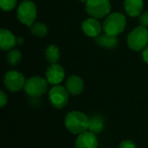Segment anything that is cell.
<instances>
[{"label":"cell","mask_w":148,"mask_h":148,"mask_svg":"<svg viewBox=\"0 0 148 148\" xmlns=\"http://www.w3.org/2000/svg\"><path fill=\"white\" fill-rule=\"evenodd\" d=\"M64 125L69 132L79 135L88 130L89 117L81 111H71L66 114Z\"/></svg>","instance_id":"1"},{"label":"cell","mask_w":148,"mask_h":148,"mask_svg":"<svg viewBox=\"0 0 148 148\" xmlns=\"http://www.w3.org/2000/svg\"><path fill=\"white\" fill-rule=\"evenodd\" d=\"M16 16L18 20L26 26H31L36 18L37 9L36 4L30 0L23 1L16 10Z\"/></svg>","instance_id":"4"},{"label":"cell","mask_w":148,"mask_h":148,"mask_svg":"<svg viewBox=\"0 0 148 148\" xmlns=\"http://www.w3.org/2000/svg\"><path fill=\"white\" fill-rule=\"evenodd\" d=\"M75 148H97L98 140L96 134L88 130L80 134L75 140Z\"/></svg>","instance_id":"10"},{"label":"cell","mask_w":148,"mask_h":148,"mask_svg":"<svg viewBox=\"0 0 148 148\" xmlns=\"http://www.w3.org/2000/svg\"><path fill=\"white\" fill-rule=\"evenodd\" d=\"M61 56V53H60V49L56 45H50L49 47H47L46 50H45V57L46 60L50 63H56Z\"/></svg>","instance_id":"17"},{"label":"cell","mask_w":148,"mask_h":148,"mask_svg":"<svg viewBox=\"0 0 148 148\" xmlns=\"http://www.w3.org/2000/svg\"><path fill=\"white\" fill-rule=\"evenodd\" d=\"M17 0H0V6L3 11H10L16 5Z\"/></svg>","instance_id":"20"},{"label":"cell","mask_w":148,"mask_h":148,"mask_svg":"<svg viewBox=\"0 0 148 148\" xmlns=\"http://www.w3.org/2000/svg\"><path fill=\"white\" fill-rule=\"evenodd\" d=\"M30 32L32 35L38 37H44L48 34V28L42 23H34L30 26Z\"/></svg>","instance_id":"19"},{"label":"cell","mask_w":148,"mask_h":148,"mask_svg":"<svg viewBox=\"0 0 148 148\" xmlns=\"http://www.w3.org/2000/svg\"><path fill=\"white\" fill-rule=\"evenodd\" d=\"M23 42H24V40H23V37H16V44H18V45H22V44H23Z\"/></svg>","instance_id":"25"},{"label":"cell","mask_w":148,"mask_h":148,"mask_svg":"<svg viewBox=\"0 0 148 148\" xmlns=\"http://www.w3.org/2000/svg\"><path fill=\"white\" fill-rule=\"evenodd\" d=\"M7 102H8V96L3 90H1L0 91V107L3 108L7 104Z\"/></svg>","instance_id":"23"},{"label":"cell","mask_w":148,"mask_h":148,"mask_svg":"<svg viewBox=\"0 0 148 148\" xmlns=\"http://www.w3.org/2000/svg\"><path fill=\"white\" fill-rule=\"evenodd\" d=\"M143 0H125L124 8L126 12L132 17L138 16L143 10Z\"/></svg>","instance_id":"15"},{"label":"cell","mask_w":148,"mask_h":148,"mask_svg":"<svg viewBox=\"0 0 148 148\" xmlns=\"http://www.w3.org/2000/svg\"><path fill=\"white\" fill-rule=\"evenodd\" d=\"M25 78L23 75L16 70L8 71L3 77V84L10 92H18L24 88Z\"/></svg>","instance_id":"8"},{"label":"cell","mask_w":148,"mask_h":148,"mask_svg":"<svg viewBox=\"0 0 148 148\" xmlns=\"http://www.w3.org/2000/svg\"><path fill=\"white\" fill-rule=\"evenodd\" d=\"M16 44V38L14 34L6 29H1L0 30V48L3 51L10 50L14 49Z\"/></svg>","instance_id":"13"},{"label":"cell","mask_w":148,"mask_h":148,"mask_svg":"<svg viewBox=\"0 0 148 148\" xmlns=\"http://www.w3.org/2000/svg\"><path fill=\"white\" fill-rule=\"evenodd\" d=\"M142 58H143V61L148 64V46L146 49H144L142 52Z\"/></svg>","instance_id":"24"},{"label":"cell","mask_w":148,"mask_h":148,"mask_svg":"<svg viewBox=\"0 0 148 148\" xmlns=\"http://www.w3.org/2000/svg\"><path fill=\"white\" fill-rule=\"evenodd\" d=\"M78 1H80V2H82V3H86L88 0H78Z\"/></svg>","instance_id":"26"},{"label":"cell","mask_w":148,"mask_h":148,"mask_svg":"<svg viewBox=\"0 0 148 148\" xmlns=\"http://www.w3.org/2000/svg\"><path fill=\"white\" fill-rule=\"evenodd\" d=\"M127 25V18L121 12H114L109 14L102 23L104 33L117 36L123 32Z\"/></svg>","instance_id":"2"},{"label":"cell","mask_w":148,"mask_h":148,"mask_svg":"<svg viewBox=\"0 0 148 148\" xmlns=\"http://www.w3.org/2000/svg\"><path fill=\"white\" fill-rule=\"evenodd\" d=\"M104 129V119L100 114H94L89 118L88 131L95 134H98Z\"/></svg>","instance_id":"16"},{"label":"cell","mask_w":148,"mask_h":148,"mask_svg":"<svg viewBox=\"0 0 148 148\" xmlns=\"http://www.w3.org/2000/svg\"><path fill=\"white\" fill-rule=\"evenodd\" d=\"M48 83V81L41 76H32L26 81L23 90L29 96L37 98L47 92Z\"/></svg>","instance_id":"5"},{"label":"cell","mask_w":148,"mask_h":148,"mask_svg":"<svg viewBox=\"0 0 148 148\" xmlns=\"http://www.w3.org/2000/svg\"><path fill=\"white\" fill-rule=\"evenodd\" d=\"M95 43L102 48H106L108 49H115L119 44V40L117 36H111L107 33L101 34L97 37H95Z\"/></svg>","instance_id":"14"},{"label":"cell","mask_w":148,"mask_h":148,"mask_svg":"<svg viewBox=\"0 0 148 148\" xmlns=\"http://www.w3.org/2000/svg\"><path fill=\"white\" fill-rule=\"evenodd\" d=\"M140 23L141 26L143 27H148V11L142 13L140 16Z\"/></svg>","instance_id":"22"},{"label":"cell","mask_w":148,"mask_h":148,"mask_svg":"<svg viewBox=\"0 0 148 148\" xmlns=\"http://www.w3.org/2000/svg\"><path fill=\"white\" fill-rule=\"evenodd\" d=\"M69 95L67 88L61 85H55L49 91V101L51 106L56 109L63 108L69 102Z\"/></svg>","instance_id":"7"},{"label":"cell","mask_w":148,"mask_h":148,"mask_svg":"<svg viewBox=\"0 0 148 148\" xmlns=\"http://www.w3.org/2000/svg\"><path fill=\"white\" fill-rule=\"evenodd\" d=\"M7 62L10 66H16L22 60V53L17 49H12L7 55Z\"/></svg>","instance_id":"18"},{"label":"cell","mask_w":148,"mask_h":148,"mask_svg":"<svg viewBox=\"0 0 148 148\" xmlns=\"http://www.w3.org/2000/svg\"><path fill=\"white\" fill-rule=\"evenodd\" d=\"M118 148H136V145L135 143L133 141V140H123Z\"/></svg>","instance_id":"21"},{"label":"cell","mask_w":148,"mask_h":148,"mask_svg":"<svg viewBox=\"0 0 148 148\" xmlns=\"http://www.w3.org/2000/svg\"><path fill=\"white\" fill-rule=\"evenodd\" d=\"M46 80L51 85H60L65 76V71L62 65L58 63L50 64L45 73Z\"/></svg>","instance_id":"9"},{"label":"cell","mask_w":148,"mask_h":148,"mask_svg":"<svg viewBox=\"0 0 148 148\" xmlns=\"http://www.w3.org/2000/svg\"><path fill=\"white\" fill-rule=\"evenodd\" d=\"M68 92L72 95H79L84 89V82L78 75H71L66 81V86Z\"/></svg>","instance_id":"12"},{"label":"cell","mask_w":148,"mask_h":148,"mask_svg":"<svg viewBox=\"0 0 148 148\" xmlns=\"http://www.w3.org/2000/svg\"><path fill=\"white\" fill-rule=\"evenodd\" d=\"M82 29L87 36L95 38L101 35L102 27L98 19L95 17H89L82 22Z\"/></svg>","instance_id":"11"},{"label":"cell","mask_w":148,"mask_h":148,"mask_svg":"<svg viewBox=\"0 0 148 148\" xmlns=\"http://www.w3.org/2000/svg\"><path fill=\"white\" fill-rule=\"evenodd\" d=\"M110 10L111 3L109 0H88L86 2V11L96 19L108 16Z\"/></svg>","instance_id":"6"},{"label":"cell","mask_w":148,"mask_h":148,"mask_svg":"<svg viewBox=\"0 0 148 148\" xmlns=\"http://www.w3.org/2000/svg\"><path fill=\"white\" fill-rule=\"evenodd\" d=\"M127 42L128 48L134 51L144 50L148 44V29L141 25L134 28L128 34Z\"/></svg>","instance_id":"3"}]
</instances>
